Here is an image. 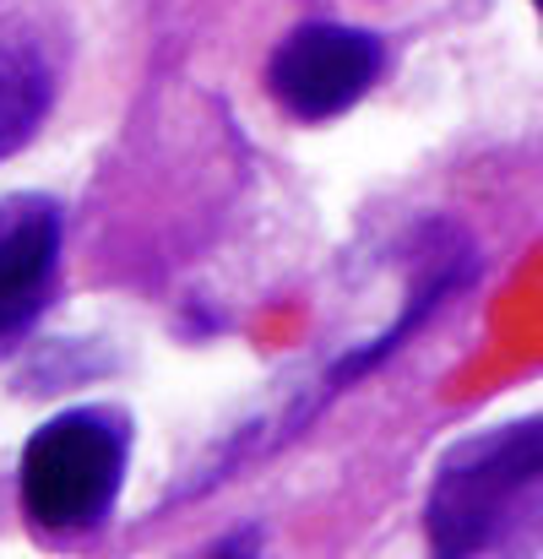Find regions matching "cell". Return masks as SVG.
Wrapping results in <instances>:
<instances>
[{
    "mask_svg": "<svg viewBox=\"0 0 543 559\" xmlns=\"http://www.w3.org/2000/svg\"><path fill=\"white\" fill-rule=\"evenodd\" d=\"M543 516V413L457 440L429 484L424 533L446 559L489 555Z\"/></svg>",
    "mask_w": 543,
    "mask_h": 559,
    "instance_id": "cell-1",
    "label": "cell"
},
{
    "mask_svg": "<svg viewBox=\"0 0 543 559\" xmlns=\"http://www.w3.org/2000/svg\"><path fill=\"white\" fill-rule=\"evenodd\" d=\"M60 266V206L44 195H0V348L49 305Z\"/></svg>",
    "mask_w": 543,
    "mask_h": 559,
    "instance_id": "cell-4",
    "label": "cell"
},
{
    "mask_svg": "<svg viewBox=\"0 0 543 559\" xmlns=\"http://www.w3.org/2000/svg\"><path fill=\"white\" fill-rule=\"evenodd\" d=\"M380 71H386V44L375 33L343 22H305L272 49L267 87L294 120L316 126L354 109Z\"/></svg>",
    "mask_w": 543,
    "mask_h": 559,
    "instance_id": "cell-3",
    "label": "cell"
},
{
    "mask_svg": "<svg viewBox=\"0 0 543 559\" xmlns=\"http://www.w3.org/2000/svg\"><path fill=\"white\" fill-rule=\"evenodd\" d=\"M131 429L109 407H71L55 413L44 429L27 435L16 462L22 516L38 533H93L120 495Z\"/></svg>",
    "mask_w": 543,
    "mask_h": 559,
    "instance_id": "cell-2",
    "label": "cell"
},
{
    "mask_svg": "<svg viewBox=\"0 0 543 559\" xmlns=\"http://www.w3.org/2000/svg\"><path fill=\"white\" fill-rule=\"evenodd\" d=\"M55 104V55L33 22L0 27V158L22 153Z\"/></svg>",
    "mask_w": 543,
    "mask_h": 559,
    "instance_id": "cell-5",
    "label": "cell"
},
{
    "mask_svg": "<svg viewBox=\"0 0 543 559\" xmlns=\"http://www.w3.org/2000/svg\"><path fill=\"white\" fill-rule=\"evenodd\" d=\"M533 5H539V11H543V0H533Z\"/></svg>",
    "mask_w": 543,
    "mask_h": 559,
    "instance_id": "cell-6",
    "label": "cell"
}]
</instances>
